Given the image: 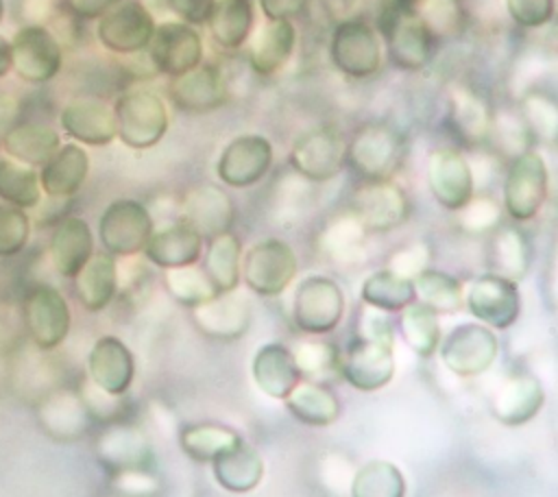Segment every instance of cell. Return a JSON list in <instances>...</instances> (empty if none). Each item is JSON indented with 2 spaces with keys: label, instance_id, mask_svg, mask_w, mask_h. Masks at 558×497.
I'll return each mask as SVG.
<instances>
[{
  "label": "cell",
  "instance_id": "e0dca14e",
  "mask_svg": "<svg viewBox=\"0 0 558 497\" xmlns=\"http://www.w3.org/2000/svg\"><path fill=\"white\" fill-rule=\"evenodd\" d=\"M270 166L272 144L259 133H244L222 148L216 172L229 187H251L268 174Z\"/></svg>",
  "mask_w": 558,
  "mask_h": 497
},
{
  "label": "cell",
  "instance_id": "c3c4849f",
  "mask_svg": "<svg viewBox=\"0 0 558 497\" xmlns=\"http://www.w3.org/2000/svg\"><path fill=\"white\" fill-rule=\"evenodd\" d=\"M364 240H366V229L349 211L329 222V227L325 229V233L320 238V244L331 257H336L340 262H349L355 255H360Z\"/></svg>",
  "mask_w": 558,
  "mask_h": 497
},
{
  "label": "cell",
  "instance_id": "7dc6e473",
  "mask_svg": "<svg viewBox=\"0 0 558 497\" xmlns=\"http://www.w3.org/2000/svg\"><path fill=\"white\" fill-rule=\"evenodd\" d=\"M166 290L170 296L181 303L183 307H196L211 299L216 294L214 286L209 283L205 270L194 266H181V268H168L163 275Z\"/></svg>",
  "mask_w": 558,
  "mask_h": 497
},
{
  "label": "cell",
  "instance_id": "9c48e42d",
  "mask_svg": "<svg viewBox=\"0 0 558 497\" xmlns=\"http://www.w3.org/2000/svg\"><path fill=\"white\" fill-rule=\"evenodd\" d=\"M153 13L140 0H120L96 24V37L113 54L135 57L146 50L153 31Z\"/></svg>",
  "mask_w": 558,
  "mask_h": 497
},
{
  "label": "cell",
  "instance_id": "94428289",
  "mask_svg": "<svg viewBox=\"0 0 558 497\" xmlns=\"http://www.w3.org/2000/svg\"><path fill=\"white\" fill-rule=\"evenodd\" d=\"M2 13H4V2L0 0V20H2Z\"/></svg>",
  "mask_w": 558,
  "mask_h": 497
},
{
  "label": "cell",
  "instance_id": "4316f807",
  "mask_svg": "<svg viewBox=\"0 0 558 497\" xmlns=\"http://www.w3.org/2000/svg\"><path fill=\"white\" fill-rule=\"evenodd\" d=\"M201 253L203 238L181 220L153 231L150 240L144 246L146 259L163 270L194 266L201 259Z\"/></svg>",
  "mask_w": 558,
  "mask_h": 497
},
{
  "label": "cell",
  "instance_id": "7a4b0ae2",
  "mask_svg": "<svg viewBox=\"0 0 558 497\" xmlns=\"http://www.w3.org/2000/svg\"><path fill=\"white\" fill-rule=\"evenodd\" d=\"M379 31L390 63L403 72H421L434 57L436 39L416 17L410 4H399L379 13Z\"/></svg>",
  "mask_w": 558,
  "mask_h": 497
},
{
  "label": "cell",
  "instance_id": "e575fe53",
  "mask_svg": "<svg viewBox=\"0 0 558 497\" xmlns=\"http://www.w3.org/2000/svg\"><path fill=\"white\" fill-rule=\"evenodd\" d=\"M288 412L310 427L331 425L340 414L338 397L316 381H299L296 388L283 399Z\"/></svg>",
  "mask_w": 558,
  "mask_h": 497
},
{
  "label": "cell",
  "instance_id": "816d5d0a",
  "mask_svg": "<svg viewBox=\"0 0 558 497\" xmlns=\"http://www.w3.org/2000/svg\"><path fill=\"white\" fill-rule=\"evenodd\" d=\"M501 222V207L493 198H471L460 209V225L469 233H490Z\"/></svg>",
  "mask_w": 558,
  "mask_h": 497
},
{
  "label": "cell",
  "instance_id": "f5cc1de1",
  "mask_svg": "<svg viewBox=\"0 0 558 497\" xmlns=\"http://www.w3.org/2000/svg\"><path fill=\"white\" fill-rule=\"evenodd\" d=\"M508 15L521 28H541L551 22L556 2L554 0H504Z\"/></svg>",
  "mask_w": 558,
  "mask_h": 497
},
{
  "label": "cell",
  "instance_id": "f35d334b",
  "mask_svg": "<svg viewBox=\"0 0 558 497\" xmlns=\"http://www.w3.org/2000/svg\"><path fill=\"white\" fill-rule=\"evenodd\" d=\"M244 438L235 429L227 425H216V423L185 425L179 434L181 449L185 451L187 458L196 462H211L214 458L233 449Z\"/></svg>",
  "mask_w": 558,
  "mask_h": 497
},
{
  "label": "cell",
  "instance_id": "d4e9b609",
  "mask_svg": "<svg viewBox=\"0 0 558 497\" xmlns=\"http://www.w3.org/2000/svg\"><path fill=\"white\" fill-rule=\"evenodd\" d=\"M61 129L78 144L107 146L116 140L113 109L92 98L72 100L61 111Z\"/></svg>",
  "mask_w": 558,
  "mask_h": 497
},
{
  "label": "cell",
  "instance_id": "1f68e13d",
  "mask_svg": "<svg viewBox=\"0 0 558 497\" xmlns=\"http://www.w3.org/2000/svg\"><path fill=\"white\" fill-rule=\"evenodd\" d=\"M81 305L87 312L105 310L118 292V264L109 253H94L74 277Z\"/></svg>",
  "mask_w": 558,
  "mask_h": 497
},
{
  "label": "cell",
  "instance_id": "f6af8a7d",
  "mask_svg": "<svg viewBox=\"0 0 558 497\" xmlns=\"http://www.w3.org/2000/svg\"><path fill=\"white\" fill-rule=\"evenodd\" d=\"M0 198L20 209L35 207L41 198L39 174L28 166L0 159Z\"/></svg>",
  "mask_w": 558,
  "mask_h": 497
},
{
  "label": "cell",
  "instance_id": "681fc988",
  "mask_svg": "<svg viewBox=\"0 0 558 497\" xmlns=\"http://www.w3.org/2000/svg\"><path fill=\"white\" fill-rule=\"evenodd\" d=\"M521 120L532 137L551 142L558 133V107L545 92H527L521 100Z\"/></svg>",
  "mask_w": 558,
  "mask_h": 497
},
{
  "label": "cell",
  "instance_id": "d590c367",
  "mask_svg": "<svg viewBox=\"0 0 558 497\" xmlns=\"http://www.w3.org/2000/svg\"><path fill=\"white\" fill-rule=\"evenodd\" d=\"M59 146H61L59 133L52 126L39 124V122L17 124L2 142V148L7 150V155H11L13 159L22 161L28 168L44 166L59 150Z\"/></svg>",
  "mask_w": 558,
  "mask_h": 497
},
{
  "label": "cell",
  "instance_id": "277c9868",
  "mask_svg": "<svg viewBox=\"0 0 558 497\" xmlns=\"http://www.w3.org/2000/svg\"><path fill=\"white\" fill-rule=\"evenodd\" d=\"M296 270L299 259L294 248L279 238H268L244 253L240 279L259 296H279L294 281Z\"/></svg>",
  "mask_w": 558,
  "mask_h": 497
},
{
  "label": "cell",
  "instance_id": "7c38bea8",
  "mask_svg": "<svg viewBox=\"0 0 558 497\" xmlns=\"http://www.w3.org/2000/svg\"><path fill=\"white\" fill-rule=\"evenodd\" d=\"M464 305L482 325L493 329H508L521 314V294L517 281L486 272L469 283L464 292Z\"/></svg>",
  "mask_w": 558,
  "mask_h": 497
},
{
  "label": "cell",
  "instance_id": "6f0895ef",
  "mask_svg": "<svg viewBox=\"0 0 558 497\" xmlns=\"http://www.w3.org/2000/svg\"><path fill=\"white\" fill-rule=\"evenodd\" d=\"M120 0H68V9L81 20H98Z\"/></svg>",
  "mask_w": 558,
  "mask_h": 497
},
{
  "label": "cell",
  "instance_id": "9f6ffc18",
  "mask_svg": "<svg viewBox=\"0 0 558 497\" xmlns=\"http://www.w3.org/2000/svg\"><path fill=\"white\" fill-rule=\"evenodd\" d=\"M310 0H259L262 13L266 15V20H288L292 22V17H296L305 4Z\"/></svg>",
  "mask_w": 558,
  "mask_h": 497
},
{
  "label": "cell",
  "instance_id": "2e32d148",
  "mask_svg": "<svg viewBox=\"0 0 558 497\" xmlns=\"http://www.w3.org/2000/svg\"><path fill=\"white\" fill-rule=\"evenodd\" d=\"M427 185L436 203L460 211L475 196V177L469 159L451 146L436 148L427 161Z\"/></svg>",
  "mask_w": 558,
  "mask_h": 497
},
{
  "label": "cell",
  "instance_id": "8992f818",
  "mask_svg": "<svg viewBox=\"0 0 558 497\" xmlns=\"http://www.w3.org/2000/svg\"><path fill=\"white\" fill-rule=\"evenodd\" d=\"M155 231V222L144 203L118 198L109 203L98 220V238L105 253L113 257H133L144 251Z\"/></svg>",
  "mask_w": 558,
  "mask_h": 497
},
{
  "label": "cell",
  "instance_id": "5b68a950",
  "mask_svg": "<svg viewBox=\"0 0 558 497\" xmlns=\"http://www.w3.org/2000/svg\"><path fill=\"white\" fill-rule=\"evenodd\" d=\"M547 190V163L536 150H523L510 159L504 179V209L512 220H532L545 205Z\"/></svg>",
  "mask_w": 558,
  "mask_h": 497
},
{
  "label": "cell",
  "instance_id": "bcb514c9",
  "mask_svg": "<svg viewBox=\"0 0 558 497\" xmlns=\"http://www.w3.org/2000/svg\"><path fill=\"white\" fill-rule=\"evenodd\" d=\"M412 9L434 39L456 37L466 26V11L460 0H418Z\"/></svg>",
  "mask_w": 558,
  "mask_h": 497
},
{
  "label": "cell",
  "instance_id": "484cf974",
  "mask_svg": "<svg viewBox=\"0 0 558 497\" xmlns=\"http://www.w3.org/2000/svg\"><path fill=\"white\" fill-rule=\"evenodd\" d=\"M545 403L543 384L532 375L508 377L490 401V410L497 421L508 427L523 425L532 421Z\"/></svg>",
  "mask_w": 558,
  "mask_h": 497
},
{
  "label": "cell",
  "instance_id": "ee69618b",
  "mask_svg": "<svg viewBox=\"0 0 558 497\" xmlns=\"http://www.w3.org/2000/svg\"><path fill=\"white\" fill-rule=\"evenodd\" d=\"M292 357L301 377H307V381L323 384L340 375V351L331 342L303 340L292 351Z\"/></svg>",
  "mask_w": 558,
  "mask_h": 497
},
{
  "label": "cell",
  "instance_id": "7402d4cb",
  "mask_svg": "<svg viewBox=\"0 0 558 497\" xmlns=\"http://www.w3.org/2000/svg\"><path fill=\"white\" fill-rule=\"evenodd\" d=\"M26 325L37 347L54 349L70 331V307L52 286H37L26 299Z\"/></svg>",
  "mask_w": 558,
  "mask_h": 497
},
{
  "label": "cell",
  "instance_id": "7bdbcfd3",
  "mask_svg": "<svg viewBox=\"0 0 558 497\" xmlns=\"http://www.w3.org/2000/svg\"><path fill=\"white\" fill-rule=\"evenodd\" d=\"M405 480L403 473L386 460H373L357 469L351 497H403Z\"/></svg>",
  "mask_w": 558,
  "mask_h": 497
},
{
  "label": "cell",
  "instance_id": "11a10c76",
  "mask_svg": "<svg viewBox=\"0 0 558 497\" xmlns=\"http://www.w3.org/2000/svg\"><path fill=\"white\" fill-rule=\"evenodd\" d=\"M168 11H172L179 22L190 24V26H201L207 24L216 0H163Z\"/></svg>",
  "mask_w": 558,
  "mask_h": 497
},
{
  "label": "cell",
  "instance_id": "8d00e7d4",
  "mask_svg": "<svg viewBox=\"0 0 558 497\" xmlns=\"http://www.w3.org/2000/svg\"><path fill=\"white\" fill-rule=\"evenodd\" d=\"M211 39L225 48L235 50L244 46L253 28V4L251 0H216L214 11L207 20Z\"/></svg>",
  "mask_w": 558,
  "mask_h": 497
},
{
  "label": "cell",
  "instance_id": "91938a15",
  "mask_svg": "<svg viewBox=\"0 0 558 497\" xmlns=\"http://www.w3.org/2000/svg\"><path fill=\"white\" fill-rule=\"evenodd\" d=\"M13 70V50L11 41L0 35V78Z\"/></svg>",
  "mask_w": 558,
  "mask_h": 497
},
{
  "label": "cell",
  "instance_id": "f546056e",
  "mask_svg": "<svg viewBox=\"0 0 558 497\" xmlns=\"http://www.w3.org/2000/svg\"><path fill=\"white\" fill-rule=\"evenodd\" d=\"M89 172V157L78 144H63L41 166L39 185L52 198H68L81 190Z\"/></svg>",
  "mask_w": 558,
  "mask_h": 497
},
{
  "label": "cell",
  "instance_id": "f907efd6",
  "mask_svg": "<svg viewBox=\"0 0 558 497\" xmlns=\"http://www.w3.org/2000/svg\"><path fill=\"white\" fill-rule=\"evenodd\" d=\"M31 235V220L24 209L0 203V257L20 253Z\"/></svg>",
  "mask_w": 558,
  "mask_h": 497
},
{
  "label": "cell",
  "instance_id": "603a6c76",
  "mask_svg": "<svg viewBox=\"0 0 558 497\" xmlns=\"http://www.w3.org/2000/svg\"><path fill=\"white\" fill-rule=\"evenodd\" d=\"M89 375L98 390L122 397L135 377L131 349L116 336H102L89 351Z\"/></svg>",
  "mask_w": 558,
  "mask_h": 497
},
{
  "label": "cell",
  "instance_id": "74e56055",
  "mask_svg": "<svg viewBox=\"0 0 558 497\" xmlns=\"http://www.w3.org/2000/svg\"><path fill=\"white\" fill-rule=\"evenodd\" d=\"M240 266H242V244L238 235L231 231L220 233L209 240L205 253V275L209 283L218 292H231L240 283Z\"/></svg>",
  "mask_w": 558,
  "mask_h": 497
},
{
  "label": "cell",
  "instance_id": "6da1fadb",
  "mask_svg": "<svg viewBox=\"0 0 558 497\" xmlns=\"http://www.w3.org/2000/svg\"><path fill=\"white\" fill-rule=\"evenodd\" d=\"M111 109L116 118V137L133 150L157 146L170 124L166 102L150 89H129L118 96Z\"/></svg>",
  "mask_w": 558,
  "mask_h": 497
},
{
  "label": "cell",
  "instance_id": "cb8c5ba5",
  "mask_svg": "<svg viewBox=\"0 0 558 497\" xmlns=\"http://www.w3.org/2000/svg\"><path fill=\"white\" fill-rule=\"evenodd\" d=\"M447 120L451 131L469 146H480L490 140L495 116L488 100L466 85H456L449 92Z\"/></svg>",
  "mask_w": 558,
  "mask_h": 497
},
{
  "label": "cell",
  "instance_id": "ba28073f",
  "mask_svg": "<svg viewBox=\"0 0 558 497\" xmlns=\"http://www.w3.org/2000/svg\"><path fill=\"white\" fill-rule=\"evenodd\" d=\"M344 316V294L342 288L325 275L305 277L292 299V320L294 325L310 334L323 336L333 331Z\"/></svg>",
  "mask_w": 558,
  "mask_h": 497
},
{
  "label": "cell",
  "instance_id": "52a82bcc",
  "mask_svg": "<svg viewBox=\"0 0 558 497\" xmlns=\"http://www.w3.org/2000/svg\"><path fill=\"white\" fill-rule=\"evenodd\" d=\"M329 59L338 72L351 78L377 74L384 59L379 33L366 20H344L336 24L329 41Z\"/></svg>",
  "mask_w": 558,
  "mask_h": 497
},
{
  "label": "cell",
  "instance_id": "9a60e30c",
  "mask_svg": "<svg viewBox=\"0 0 558 497\" xmlns=\"http://www.w3.org/2000/svg\"><path fill=\"white\" fill-rule=\"evenodd\" d=\"M366 229V233H381L397 229L410 216V201L405 192L390 181H364L351 201L349 209Z\"/></svg>",
  "mask_w": 558,
  "mask_h": 497
},
{
  "label": "cell",
  "instance_id": "ac0fdd59",
  "mask_svg": "<svg viewBox=\"0 0 558 497\" xmlns=\"http://www.w3.org/2000/svg\"><path fill=\"white\" fill-rule=\"evenodd\" d=\"M13 70L28 83L54 78L63 63V52L54 35L37 24L20 28L11 39Z\"/></svg>",
  "mask_w": 558,
  "mask_h": 497
},
{
  "label": "cell",
  "instance_id": "8fae6325",
  "mask_svg": "<svg viewBox=\"0 0 558 497\" xmlns=\"http://www.w3.org/2000/svg\"><path fill=\"white\" fill-rule=\"evenodd\" d=\"M497 351V336L482 323H462L440 340V357L458 377L482 375L495 362Z\"/></svg>",
  "mask_w": 558,
  "mask_h": 497
},
{
  "label": "cell",
  "instance_id": "5bb4252c",
  "mask_svg": "<svg viewBox=\"0 0 558 497\" xmlns=\"http://www.w3.org/2000/svg\"><path fill=\"white\" fill-rule=\"evenodd\" d=\"M340 375L362 392H375L390 384L395 375L392 340L355 336L340 355Z\"/></svg>",
  "mask_w": 558,
  "mask_h": 497
},
{
  "label": "cell",
  "instance_id": "680465c9",
  "mask_svg": "<svg viewBox=\"0 0 558 497\" xmlns=\"http://www.w3.org/2000/svg\"><path fill=\"white\" fill-rule=\"evenodd\" d=\"M20 124V105L17 100L7 94L0 92V146L4 142V137Z\"/></svg>",
  "mask_w": 558,
  "mask_h": 497
},
{
  "label": "cell",
  "instance_id": "836d02e7",
  "mask_svg": "<svg viewBox=\"0 0 558 497\" xmlns=\"http://www.w3.org/2000/svg\"><path fill=\"white\" fill-rule=\"evenodd\" d=\"M216 482L231 493H248L264 477V460L244 440L211 460Z\"/></svg>",
  "mask_w": 558,
  "mask_h": 497
},
{
  "label": "cell",
  "instance_id": "60d3db41",
  "mask_svg": "<svg viewBox=\"0 0 558 497\" xmlns=\"http://www.w3.org/2000/svg\"><path fill=\"white\" fill-rule=\"evenodd\" d=\"M412 286L416 301L427 305L436 314H451L464 305L462 283L445 270L425 268L412 279Z\"/></svg>",
  "mask_w": 558,
  "mask_h": 497
},
{
  "label": "cell",
  "instance_id": "ffe728a7",
  "mask_svg": "<svg viewBox=\"0 0 558 497\" xmlns=\"http://www.w3.org/2000/svg\"><path fill=\"white\" fill-rule=\"evenodd\" d=\"M233 216L235 211L229 194L211 183L190 187L181 203V222L190 225L203 240L231 231Z\"/></svg>",
  "mask_w": 558,
  "mask_h": 497
},
{
  "label": "cell",
  "instance_id": "d6a6232c",
  "mask_svg": "<svg viewBox=\"0 0 558 497\" xmlns=\"http://www.w3.org/2000/svg\"><path fill=\"white\" fill-rule=\"evenodd\" d=\"M488 262L493 268L490 272L510 281H521L532 264V246L527 235L519 227L499 225L495 231H490Z\"/></svg>",
  "mask_w": 558,
  "mask_h": 497
},
{
  "label": "cell",
  "instance_id": "b9f144b4",
  "mask_svg": "<svg viewBox=\"0 0 558 497\" xmlns=\"http://www.w3.org/2000/svg\"><path fill=\"white\" fill-rule=\"evenodd\" d=\"M399 327L405 344L418 357H432L440 347L442 336H440L438 314L418 301H412L401 310Z\"/></svg>",
  "mask_w": 558,
  "mask_h": 497
},
{
  "label": "cell",
  "instance_id": "f1b7e54d",
  "mask_svg": "<svg viewBox=\"0 0 558 497\" xmlns=\"http://www.w3.org/2000/svg\"><path fill=\"white\" fill-rule=\"evenodd\" d=\"M253 379L272 399H286L303 379L292 351L281 342H268L253 357Z\"/></svg>",
  "mask_w": 558,
  "mask_h": 497
},
{
  "label": "cell",
  "instance_id": "db71d44e",
  "mask_svg": "<svg viewBox=\"0 0 558 497\" xmlns=\"http://www.w3.org/2000/svg\"><path fill=\"white\" fill-rule=\"evenodd\" d=\"M429 246L425 242H414L401 251H397L392 257H390V264H388V270H392L395 275L399 277H405V279H414L418 272H423L429 264Z\"/></svg>",
  "mask_w": 558,
  "mask_h": 497
},
{
  "label": "cell",
  "instance_id": "83f0119b",
  "mask_svg": "<svg viewBox=\"0 0 558 497\" xmlns=\"http://www.w3.org/2000/svg\"><path fill=\"white\" fill-rule=\"evenodd\" d=\"M296 46V28L288 20H266L248 48V65L259 76L277 74Z\"/></svg>",
  "mask_w": 558,
  "mask_h": 497
},
{
  "label": "cell",
  "instance_id": "44dd1931",
  "mask_svg": "<svg viewBox=\"0 0 558 497\" xmlns=\"http://www.w3.org/2000/svg\"><path fill=\"white\" fill-rule=\"evenodd\" d=\"M227 83L211 63H198L168 83V98L187 113L214 111L227 102Z\"/></svg>",
  "mask_w": 558,
  "mask_h": 497
},
{
  "label": "cell",
  "instance_id": "4dcf8cb0",
  "mask_svg": "<svg viewBox=\"0 0 558 497\" xmlns=\"http://www.w3.org/2000/svg\"><path fill=\"white\" fill-rule=\"evenodd\" d=\"M50 255L57 272L74 279L94 255V235L89 225L76 216L61 220L50 238Z\"/></svg>",
  "mask_w": 558,
  "mask_h": 497
},
{
  "label": "cell",
  "instance_id": "3957f363",
  "mask_svg": "<svg viewBox=\"0 0 558 497\" xmlns=\"http://www.w3.org/2000/svg\"><path fill=\"white\" fill-rule=\"evenodd\" d=\"M405 155L403 137L384 122L364 124L347 144V163L364 181H390Z\"/></svg>",
  "mask_w": 558,
  "mask_h": 497
},
{
  "label": "cell",
  "instance_id": "4fadbf2b",
  "mask_svg": "<svg viewBox=\"0 0 558 497\" xmlns=\"http://www.w3.org/2000/svg\"><path fill=\"white\" fill-rule=\"evenodd\" d=\"M144 52L159 74L174 78L203 63V39L190 24L161 22Z\"/></svg>",
  "mask_w": 558,
  "mask_h": 497
},
{
  "label": "cell",
  "instance_id": "d6986e66",
  "mask_svg": "<svg viewBox=\"0 0 558 497\" xmlns=\"http://www.w3.org/2000/svg\"><path fill=\"white\" fill-rule=\"evenodd\" d=\"M196 329L211 340H238L251 325V303L235 290L218 292L205 303L192 307Z\"/></svg>",
  "mask_w": 558,
  "mask_h": 497
},
{
  "label": "cell",
  "instance_id": "30bf717a",
  "mask_svg": "<svg viewBox=\"0 0 558 497\" xmlns=\"http://www.w3.org/2000/svg\"><path fill=\"white\" fill-rule=\"evenodd\" d=\"M290 166L307 181L333 179L347 163V142L331 126H316L301 133L290 148Z\"/></svg>",
  "mask_w": 558,
  "mask_h": 497
},
{
  "label": "cell",
  "instance_id": "ab89813d",
  "mask_svg": "<svg viewBox=\"0 0 558 497\" xmlns=\"http://www.w3.org/2000/svg\"><path fill=\"white\" fill-rule=\"evenodd\" d=\"M360 296L364 305L388 312V314L401 312L405 305L416 301L412 279L399 277L388 268L371 272L360 288Z\"/></svg>",
  "mask_w": 558,
  "mask_h": 497
}]
</instances>
